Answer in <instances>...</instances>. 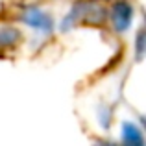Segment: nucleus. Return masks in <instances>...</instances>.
Instances as JSON below:
<instances>
[{
    "mask_svg": "<svg viewBox=\"0 0 146 146\" xmlns=\"http://www.w3.org/2000/svg\"><path fill=\"white\" fill-rule=\"evenodd\" d=\"M131 13H133V9H131V6H129L128 2H115V6H113V17H115L113 21H115V24H120V28H126L128 22H129Z\"/></svg>",
    "mask_w": 146,
    "mask_h": 146,
    "instance_id": "nucleus-1",
    "label": "nucleus"
}]
</instances>
